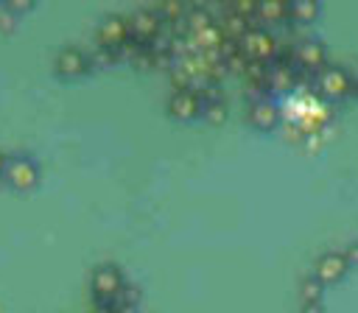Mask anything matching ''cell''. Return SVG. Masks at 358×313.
<instances>
[{"mask_svg": "<svg viewBox=\"0 0 358 313\" xmlns=\"http://www.w3.org/2000/svg\"><path fill=\"white\" fill-rule=\"evenodd\" d=\"M6 162H8V154L0 148V176H3V170H6Z\"/></svg>", "mask_w": 358, "mask_h": 313, "instance_id": "603a6c76", "label": "cell"}, {"mask_svg": "<svg viewBox=\"0 0 358 313\" xmlns=\"http://www.w3.org/2000/svg\"><path fill=\"white\" fill-rule=\"evenodd\" d=\"M34 6H36L34 0H8V3H3V8H6V11H11L14 17H17L20 11H31Z\"/></svg>", "mask_w": 358, "mask_h": 313, "instance_id": "ffe728a7", "label": "cell"}, {"mask_svg": "<svg viewBox=\"0 0 358 313\" xmlns=\"http://www.w3.org/2000/svg\"><path fill=\"white\" fill-rule=\"evenodd\" d=\"M319 92L324 98L341 101L352 92V78L347 75L344 67H324V70H319Z\"/></svg>", "mask_w": 358, "mask_h": 313, "instance_id": "ba28073f", "label": "cell"}, {"mask_svg": "<svg viewBox=\"0 0 358 313\" xmlns=\"http://www.w3.org/2000/svg\"><path fill=\"white\" fill-rule=\"evenodd\" d=\"M90 70H92L90 67V56L76 45L62 48L56 53V59H53V73L59 78H84Z\"/></svg>", "mask_w": 358, "mask_h": 313, "instance_id": "5b68a950", "label": "cell"}, {"mask_svg": "<svg viewBox=\"0 0 358 313\" xmlns=\"http://www.w3.org/2000/svg\"><path fill=\"white\" fill-rule=\"evenodd\" d=\"M355 89H358V87H355Z\"/></svg>", "mask_w": 358, "mask_h": 313, "instance_id": "cb8c5ba5", "label": "cell"}, {"mask_svg": "<svg viewBox=\"0 0 358 313\" xmlns=\"http://www.w3.org/2000/svg\"><path fill=\"white\" fill-rule=\"evenodd\" d=\"M227 8L232 14H238L243 22L257 20V0H232V3H227Z\"/></svg>", "mask_w": 358, "mask_h": 313, "instance_id": "e0dca14e", "label": "cell"}, {"mask_svg": "<svg viewBox=\"0 0 358 313\" xmlns=\"http://www.w3.org/2000/svg\"><path fill=\"white\" fill-rule=\"evenodd\" d=\"M201 117H204L207 123H213V126H221V123L227 120V106H224L221 101L204 103V106H201Z\"/></svg>", "mask_w": 358, "mask_h": 313, "instance_id": "ac0fdd59", "label": "cell"}, {"mask_svg": "<svg viewBox=\"0 0 358 313\" xmlns=\"http://www.w3.org/2000/svg\"><path fill=\"white\" fill-rule=\"evenodd\" d=\"M129 31L134 45H154V39L162 34V20L154 14V8H140L129 17Z\"/></svg>", "mask_w": 358, "mask_h": 313, "instance_id": "52a82bcc", "label": "cell"}, {"mask_svg": "<svg viewBox=\"0 0 358 313\" xmlns=\"http://www.w3.org/2000/svg\"><path fill=\"white\" fill-rule=\"evenodd\" d=\"M294 50V61L302 67V70H308V73H319V70H324V61H327V50H324V45L319 42V39H302L296 48H291Z\"/></svg>", "mask_w": 358, "mask_h": 313, "instance_id": "30bf717a", "label": "cell"}, {"mask_svg": "<svg viewBox=\"0 0 358 313\" xmlns=\"http://www.w3.org/2000/svg\"><path fill=\"white\" fill-rule=\"evenodd\" d=\"M319 8H322L319 0H291L288 3V17L302 22V25H308V22H313L319 17Z\"/></svg>", "mask_w": 358, "mask_h": 313, "instance_id": "4fadbf2b", "label": "cell"}, {"mask_svg": "<svg viewBox=\"0 0 358 313\" xmlns=\"http://www.w3.org/2000/svg\"><path fill=\"white\" fill-rule=\"evenodd\" d=\"M299 296H302V302H305V305H319V296H322V282H316L313 277L302 279V285H299Z\"/></svg>", "mask_w": 358, "mask_h": 313, "instance_id": "d6986e66", "label": "cell"}, {"mask_svg": "<svg viewBox=\"0 0 358 313\" xmlns=\"http://www.w3.org/2000/svg\"><path fill=\"white\" fill-rule=\"evenodd\" d=\"M92 313H117V310H115L109 302H98V305L92 307Z\"/></svg>", "mask_w": 358, "mask_h": 313, "instance_id": "7402d4cb", "label": "cell"}, {"mask_svg": "<svg viewBox=\"0 0 358 313\" xmlns=\"http://www.w3.org/2000/svg\"><path fill=\"white\" fill-rule=\"evenodd\" d=\"M285 17H288V0H260L257 3V20L282 22Z\"/></svg>", "mask_w": 358, "mask_h": 313, "instance_id": "9a60e30c", "label": "cell"}, {"mask_svg": "<svg viewBox=\"0 0 358 313\" xmlns=\"http://www.w3.org/2000/svg\"><path fill=\"white\" fill-rule=\"evenodd\" d=\"M238 48H241L243 61H255V64H268V61H274V56H277V50H280L274 34L266 31V28H255V25H249V31L238 39Z\"/></svg>", "mask_w": 358, "mask_h": 313, "instance_id": "6da1fadb", "label": "cell"}, {"mask_svg": "<svg viewBox=\"0 0 358 313\" xmlns=\"http://www.w3.org/2000/svg\"><path fill=\"white\" fill-rule=\"evenodd\" d=\"M185 20H187V31H190L193 36H199V34L215 28V20H213V14H210L204 6H196V8L185 11Z\"/></svg>", "mask_w": 358, "mask_h": 313, "instance_id": "5bb4252c", "label": "cell"}, {"mask_svg": "<svg viewBox=\"0 0 358 313\" xmlns=\"http://www.w3.org/2000/svg\"><path fill=\"white\" fill-rule=\"evenodd\" d=\"M185 3L182 0H162V3H157V8H154V14L162 20V22H179L182 17H185Z\"/></svg>", "mask_w": 358, "mask_h": 313, "instance_id": "2e32d148", "label": "cell"}, {"mask_svg": "<svg viewBox=\"0 0 358 313\" xmlns=\"http://www.w3.org/2000/svg\"><path fill=\"white\" fill-rule=\"evenodd\" d=\"M350 263L344 257V252H324L319 260H316V268H313V279L322 282V285H333L338 282L344 274H347Z\"/></svg>", "mask_w": 358, "mask_h": 313, "instance_id": "9c48e42d", "label": "cell"}, {"mask_svg": "<svg viewBox=\"0 0 358 313\" xmlns=\"http://www.w3.org/2000/svg\"><path fill=\"white\" fill-rule=\"evenodd\" d=\"M131 39V31H129V17L126 14H109L101 20L98 25V48L103 50H123L126 42Z\"/></svg>", "mask_w": 358, "mask_h": 313, "instance_id": "277c9868", "label": "cell"}, {"mask_svg": "<svg viewBox=\"0 0 358 313\" xmlns=\"http://www.w3.org/2000/svg\"><path fill=\"white\" fill-rule=\"evenodd\" d=\"M3 179L8 182V187H14V190H34L36 184H39V165H36V159L34 156H28V154H14V156H8V162H6V170H3Z\"/></svg>", "mask_w": 358, "mask_h": 313, "instance_id": "3957f363", "label": "cell"}, {"mask_svg": "<svg viewBox=\"0 0 358 313\" xmlns=\"http://www.w3.org/2000/svg\"><path fill=\"white\" fill-rule=\"evenodd\" d=\"M344 257H347L350 265H358V243H352V246L344 252Z\"/></svg>", "mask_w": 358, "mask_h": 313, "instance_id": "44dd1931", "label": "cell"}, {"mask_svg": "<svg viewBox=\"0 0 358 313\" xmlns=\"http://www.w3.org/2000/svg\"><path fill=\"white\" fill-rule=\"evenodd\" d=\"M123 288H126V279H123V271L115 263H101V265L92 268L90 291L98 302H112Z\"/></svg>", "mask_w": 358, "mask_h": 313, "instance_id": "7a4b0ae2", "label": "cell"}, {"mask_svg": "<svg viewBox=\"0 0 358 313\" xmlns=\"http://www.w3.org/2000/svg\"><path fill=\"white\" fill-rule=\"evenodd\" d=\"M246 120H249V126L257 129V131H271V129H277V123H280V109H277L271 101L260 98V101H255V103L249 106Z\"/></svg>", "mask_w": 358, "mask_h": 313, "instance_id": "8fae6325", "label": "cell"}, {"mask_svg": "<svg viewBox=\"0 0 358 313\" xmlns=\"http://www.w3.org/2000/svg\"><path fill=\"white\" fill-rule=\"evenodd\" d=\"M266 87L268 89H277V92H282V89H291L294 87V67L285 61H277L274 67H268V73H266Z\"/></svg>", "mask_w": 358, "mask_h": 313, "instance_id": "7c38bea8", "label": "cell"}, {"mask_svg": "<svg viewBox=\"0 0 358 313\" xmlns=\"http://www.w3.org/2000/svg\"><path fill=\"white\" fill-rule=\"evenodd\" d=\"M201 106H204V103H201V98H199L196 89H173L171 98H168V103H165L168 117H173V120H179V123L196 120V117L201 115Z\"/></svg>", "mask_w": 358, "mask_h": 313, "instance_id": "8992f818", "label": "cell"}]
</instances>
